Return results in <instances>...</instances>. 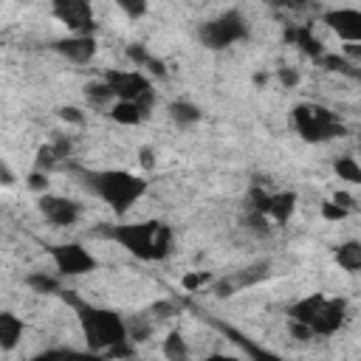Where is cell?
Returning a JSON list of instances; mask_svg holds the SVG:
<instances>
[{
    "label": "cell",
    "instance_id": "obj_1",
    "mask_svg": "<svg viewBox=\"0 0 361 361\" xmlns=\"http://www.w3.org/2000/svg\"><path fill=\"white\" fill-rule=\"evenodd\" d=\"M85 186L102 197L116 214H127L149 189V183L127 169H93L85 172Z\"/></svg>",
    "mask_w": 361,
    "mask_h": 361
},
{
    "label": "cell",
    "instance_id": "obj_2",
    "mask_svg": "<svg viewBox=\"0 0 361 361\" xmlns=\"http://www.w3.org/2000/svg\"><path fill=\"white\" fill-rule=\"evenodd\" d=\"M110 240H116L121 248H127L130 254H135L138 259L155 262V259H166L172 254L175 245V234L166 223L161 220H141V223H124L107 231Z\"/></svg>",
    "mask_w": 361,
    "mask_h": 361
},
{
    "label": "cell",
    "instance_id": "obj_3",
    "mask_svg": "<svg viewBox=\"0 0 361 361\" xmlns=\"http://www.w3.org/2000/svg\"><path fill=\"white\" fill-rule=\"evenodd\" d=\"M76 319H79L82 336L93 353H113L116 347L130 344L124 319L116 310L96 307V305H76Z\"/></svg>",
    "mask_w": 361,
    "mask_h": 361
},
{
    "label": "cell",
    "instance_id": "obj_4",
    "mask_svg": "<svg viewBox=\"0 0 361 361\" xmlns=\"http://www.w3.org/2000/svg\"><path fill=\"white\" fill-rule=\"evenodd\" d=\"M347 319V305L338 296H324V293H310L290 307V322L302 324L310 336H333L341 330Z\"/></svg>",
    "mask_w": 361,
    "mask_h": 361
},
{
    "label": "cell",
    "instance_id": "obj_5",
    "mask_svg": "<svg viewBox=\"0 0 361 361\" xmlns=\"http://www.w3.org/2000/svg\"><path fill=\"white\" fill-rule=\"evenodd\" d=\"M290 124H293V130H296L305 141H310V144L330 141V138H336V135L344 133L341 118H338L330 107H324V104H313V102H302V104H296L293 113H290Z\"/></svg>",
    "mask_w": 361,
    "mask_h": 361
},
{
    "label": "cell",
    "instance_id": "obj_6",
    "mask_svg": "<svg viewBox=\"0 0 361 361\" xmlns=\"http://www.w3.org/2000/svg\"><path fill=\"white\" fill-rule=\"evenodd\" d=\"M197 37H200V42H203L206 48L223 51V48H228V45H234V42H240V39L248 37V20L243 17V11L228 8V11H223V14L212 17V20H206V23L200 25Z\"/></svg>",
    "mask_w": 361,
    "mask_h": 361
},
{
    "label": "cell",
    "instance_id": "obj_7",
    "mask_svg": "<svg viewBox=\"0 0 361 361\" xmlns=\"http://www.w3.org/2000/svg\"><path fill=\"white\" fill-rule=\"evenodd\" d=\"M104 85L110 87L116 102H144L152 99V82L144 76V71H110L104 73Z\"/></svg>",
    "mask_w": 361,
    "mask_h": 361
},
{
    "label": "cell",
    "instance_id": "obj_8",
    "mask_svg": "<svg viewBox=\"0 0 361 361\" xmlns=\"http://www.w3.org/2000/svg\"><path fill=\"white\" fill-rule=\"evenodd\" d=\"M51 259L62 276H82L96 271V257L82 243H59L51 248Z\"/></svg>",
    "mask_w": 361,
    "mask_h": 361
},
{
    "label": "cell",
    "instance_id": "obj_9",
    "mask_svg": "<svg viewBox=\"0 0 361 361\" xmlns=\"http://www.w3.org/2000/svg\"><path fill=\"white\" fill-rule=\"evenodd\" d=\"M37 209H39V214H42L48 223H54V226H59V228L76 226L79 217H82V203H79V200L65 197V195H54V192L39 195Z\"/></svg>",
    "mask_w": 361,
    "mask_h": 361
},
{
    "label": "cell",
    "instance_id": "obj_10",
    "mask_svg": "<svg viewBox=\"0 0 361 361\" xmlns=\"http://www.w3.org/2000/svg\"><path fill=\"white\" fill-rule=\"evenodd\" d=\"M51 14L71 31V34H93V6L85 0H56L51 6Z\"/></svg>",
    "mask_w": 361,
    "mask_h": 361
},
{
    "label": "cell",
    "instance_id": "obj_11",
    "mask_svg": "<svg viewBox=\"0 0 361 361\" xmlns=\"http://www.w3.org/2000/svg\"><path fill=\"white\" fill-rule=\"evenodd\" d=\"M54 51L73 65H87L96 56V39H93V34H71L65 39H56Z\"/></svg>",
    "mask_w": 361,
    "mask_h": 361
},
{
    "label": "cell",
    "instance_id": "obj_12",
    "mask_svg": "<svg viewBox=\"0 0 361 361\" xmlns=\"http://www.w3.org/2000/svg\"><path fill=\"white\" fill-rule=\"evenodd\" d=\"M324 23L344 42H358L361 39V11L358 8H333V11L324 14Z\"/></svg>",
    "mask_w": 361,
    "mask_h": 361
},
{
    "label": "cell",
    "instance_id": "obj_13",
    "mask_svg": "<svg viewBox=\"0 0 361 361\" xmlns=\"http://www.w3.org/2000/svg\"><path fill=\"white\" fill-rule=\"evenodd\" d=\"M152 110V99H144V102H116L110 107V118L116 124H124V127H133V124H141Z\"/></svg>",
    "mask_w": 361,
    "mask_h": 361
},
{
    "label": "cell",
    "instance_id": "obj_14",
    "mask_svg": "<svg viewBox=\"0 0 361 361\" xmlns=\"http://www.w3.org/2000/svg\"><path fill=\"white\" fill-rule=\"evenodd\" d=\"M23 333H25V324L20 316L14 313H0V350H14L20 341H23Z\"/></svg>",
    "mask_w": 361,
    "mask_h": 361
},
{
    "label": "cell",
    "instance_id": "obj_15",
    "mask_svg": "<svg viewBox=\"0 0 361 361\" xmlns=\"http://www.w3.org/2000/svg\"><path fill=\"white\" fill-rule=\"evenodd\" d=\"M161 353H164V358L166 361H192L189 355V341L183 338V333L180 330H172V333H166V338L161 341Z\"/></svg>",
    "mask_w": 361,
    "mask_h": 361
},
{
    "label": "cell",
    "instance_id": "obj_16",
    "mask_svg": "<svg viewBox=\"0 0 361 361\" xmlns=\"http://www.w3.org/2000/svg\"><path fill=\"white\" fill-rule=\"evenodd\" d=\"M166 110H169V118H172L178 127H192V124H197V121L203 118L200 107H197V104H192V102H186V99L172 102Z\"/></svg>",
    "mask_w": 361,
    "mask_h": 361
},
{
    "label": "cell",
    "instance_id": "obj_17",
    "mask_svg": "<svg viewBox=\"0 0 361 361\" xmlns=\"http://www.w3.org/2000/svg\"><path fill=\"white\" fill-rule=\"evenodd\" d=\"M124 327H127V341H147L155 330V319L149 313H138L133 319H124Z\"/></svg>",
    "mask_w": 361,
    "mask_h": 361
},
{
    "label": "cell",
    "instance_id": "obj_18",
    "mask_svg": "<svg viewBox=\"0 0 361 361\" xmlns=\"http://www.w3.org/2000/svg\"><path fill=\"white\" fill-rule=\"evenodd\" d=\"M336 262H338L344 271L355 274V271L361 268V243H358V240L341 243V245L336 248Z\"/></svg>",
    "mask_w": 361,
    "mask_h": 361
},
{
    "label": "cell",
    "instance_id": "obj_19",
    "mask_svg": "<svg viewBox=\"0 0 361 361\" xmlns=\"http://www.w3.org/2000/svg\"><path fill=\"white\" fill-rule=\"evenodd\" d=\"M333 169H336L338 180H347V183H361V166H358V161H355L353 155H341V158H336Z\"/></svg>",
    "mask_w": 361,
    "mask_h": 361
},
{
    "label": "cell",
    "instance_id": "obj_20",
    "mask_svg": "<svg viewBox=\"0 0 361 361\" xmlns=\"http://www.w3.org/2000/svg\"><path fill=\"white\" fill-rule=\"evenodd\" d=\"M31 361H102V358H96L93 353H79V350H45Z\"/></svg>",
    "mask_w": 361,
    "mask_h": 361
},
{
    "label": "cell",
    "instance_id": "obj_21",
    "mask_svg": "<svg viewBox=\"0 0 361 361\" xmlns=\"http://www.w3.org/2000/svg\"><path fill=\"white\" fill-rule=\"evenodd\" d=\"M25 285H31L37 293H54L56 288H59V279H54V276H48V274H31L28 279H25Z\"/></svg>",
    "mask_w": 361,
    "mask_h": 361
},
{
    "label": "cell",
    "instance_id": "obj_22",
    "mask_svg": "<svg viewBox=\"0 0 361 361\" xmlns=\"http://www.w3.org/2000/svg\"><path fill=\"white\" fill-rule=\"evenodd\" d=\"M85 93H87V99H90L93 104H107V102H113V93H110V87L104 85V79L90 82V85L85 87Z\"/></svg>",
    "mask_w": 361,
    "mask_h": 361
},
{
    "label": "cell",
    "instance_id": "obj_23",
    "mask_svg": "<svg viewBox=\"0 0 361 361\" xmlns=\"http://www.w3.org/2000/svg\"><path fill=\"white\" fill-rule=\"evenodd\" d=\"M28 189H34V192L45 195V192H48V172H39V169H34V172L28 175Z\"/></svg>",
    "mask_w": 361,
    "mask_h": 361
},
{
    "label": "cell",
    "instance_id": "obj_24",
    "mask_svg": "<svg viewBox=\"0 0 361 361\" xmlns=\"http://www.w3.org/2000/svg\"><path fill=\"white\" fill-rule=\"evenodd\" d=\"M347 214H350V212L338 209L333 200H324V203H322V217H324V220H333V223H338V220H344Z\"/></svg>",
    "mask_w": 361,
    "mask_h": 361
},
{
    "label": "cell",
    "instance_id": "obj_25",
    "mask_svg": "<svg viewBox=\"0 0 361 361\" xmlns=\"http://www.w3.org/2000/svg\"><path fill=\"white\" fill-rule=\"evenodd\" d=\"M206 282H212V276L203 274V271H200V274H186V276L180 279V285H183L186 290H197V288H203Z\"/></svg>",
    "mask_w": 361,
    "mask_h": 361
},
{
    "label": "cell",
    "instance_id": "obj_26",
    "mask_svg": "<svg viewBox=\"0 0 361 361\" xmlns=\"http://www.w3.org/2000/svg\"><path fill=\"white\" fill-rule=\"evenodd\" d=\"M118 8H121V11H124L130 20H138L141 14H147V3H141V0H138V3H127V0H118Z\"/></svg>",
    "mask_w": 361,
    "mask_h": 361
},
{
    "label": "cell",
    "instance_id": "obj_27",
    "mask_svg": "<svg viewBox=\"0 0 361 361\" xmlns=\"http://www.w3.org/2000/svg\"><path fill=\"white\" fill-rule=\"evenodd\" d=\"M59 118L68 121V124H79V127L85 124V113H82L79 107H73V104H71V107H62V110H59Z\"/></svg>",
    "mask_w": 361,
    "mask_h": 361
},
{
    "label": "cell",
    "instance_id": "obj_28",
    "mask_svg": "<svg viewBox=\"0 0 361 361\" xmlns=\"http://www.w3.org/2000/svg\"><path fill=\"white\" fill-rule=\"evenodd\" d=\"M276 79L282 82V87H296V85H299V71H293V68H279V71H276Z\"/></svg>",
    "mask_w": 361,
    "mask_h": 361
},
{
    "label": "cell",
    "instance_id": "obj_29",
    "mask_svg": "<svg viewBox=\"0 0 361 361\" xmlns=\"http://www.w3.org/2000/svg\"><path fill=\"white\" fill-rule=\"evenodd\" d=\"M245 350H248V355H251L254 361H285V358H279V355H274V353H268V350H259L257 344H245Z\"/></svg>",
    "mask_w": 361,
    "mask_h": 361
},
{
    "label": "cell",
    "instance_id": "obj_30",
    "mask_svg": "<svg viewBox=\"0 0 361 361\" xmlns=\"http://www.w3.org/2000/svg\"><path fill=\"white\" fill-rule=\"evenodd\" d=\"M333 203H336L338 209H344V212H355V197L347 195V192H336V195H333Z\"/></svg>",
    "mask_w": 361,
    "mask_h": 361
},
{
    "label": "cell",
    "instance_id": "obj_31",
    "mask_svg": "<svg viewBox=\"0 0 361 361\" xmlns=\"http://www.w3.org/2000/svg\"><path fill=\"white\" fill-rule=\"evenodd\" d=\"M0 186H14V172L3 158H0Z\"/></svg>",
    "mask_w": 361,
    "mask_h": 361
},
{
    "label": "cell",
    "instance_id": "obj_32",
    "mask_svg": "<svg viewBox=\"0 0 361 361\" xmlns=\"http://www.w3.org/2000/svg\"><path fill=\"white\" fill-rule=\"evenodd\" d=\"M138 164H141L144 169H152V166H155V152H152L149 147H144V149L138 152Z\"/></svg>",
    "mask_w": 361,
    "mask_h": 361
},
{
    "label": "cell",
    "instance_id": "obj_33",
    "mask_svg": "<svg viewBox=\"0 0 361 361\" xmlns=\"http://www.w3.org/2000/svg\"><path fill=\"white\" fill-rule=\"evenodd\" d=\"M200 361H240L234 355H209V358H200Z\"/></svg>",
    "mask_w": 361,
    "mask_h": 361
},
{
    "label": "cell",
    "instance_id": "obj_34",
    "mask_svg": "<svg viewBox=\"0 0 361 361\" xmlns=\"http://www.w3.org/2000/svg\"><path fill=\"white\" fill-rule=\"evenodd\" d=\"M121 361H135V358H121Z\"/></svg>",
    "mask_w": 361,
    "mask_h": 361
}]
</instances>
